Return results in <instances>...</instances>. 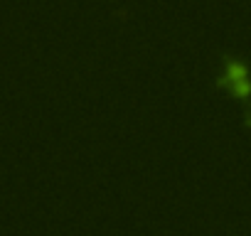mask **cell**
Instances as JSON below:
<instances>
[{
  "label": "cell",
  "instance_id": "6da1fadb",
  "mask_svg": "<svg viewBox=\"0 0 251 236\" xmlns=\"http://www.w3.org/2000/svg\"><path fill=\"white\" fill-rule=\"evenodd\" d=\"M219 84H226V86H229L234 94H239V96H249V94H251V84H249L246 76H241V79H226V76H222Z\"/></svg>",
  "mask_w": 251,
  "mask_h": 236
}]
</instances>
